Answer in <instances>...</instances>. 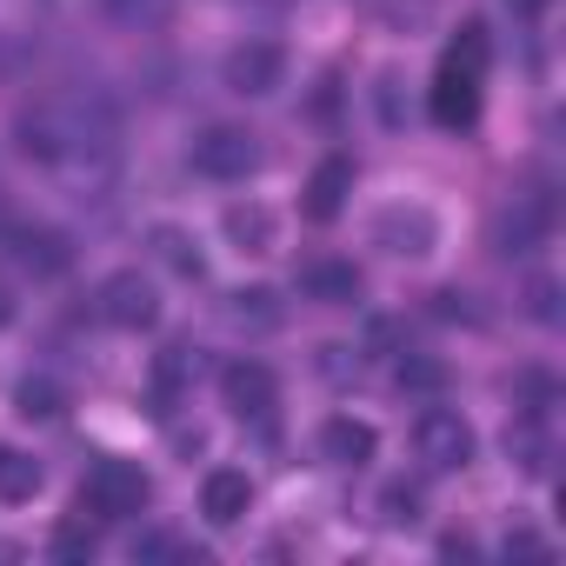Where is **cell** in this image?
<instances>
[{
	"label": "cell",
	"mask_w": 566,
	"mask_h": 566,
	"mask_svg": "<svg viewBox=\"0 0 566 566\" xmlns=\"http://www.w3.org/2000/svg\"><path fill=\"white\" fill-rule=\"evenodd\" d=\"M14 147L74 200H107L120 180V127L101 101H34L14 114Z\"/></svg>",
	"instance_id": "1"
},
{
	"label": "cell",
	"mask_w": 566,
	"mask_h": 566,
	"mask_svg": "<svg viewBox=\"0 0 566 566\" xmlns=\"http://www.w3.org/2000/svg\"><path fill=\"white\" fill-rule=\"evenodd\" d=\"M486 54H493V41H486V28H480V21H467V28L447 41V54H440V74H433V87H427V114H433L447 134H467V127L480 120Z\"/></svg>",
	"instance_id": "2"
},
{
	"label": "cell",
	"mask_w": 566,
	"mask_h": 566,
	"mask_svg": "<svg viewBox=\"0 0 566 566\" xmlns=\"http://www.w3.org/2000/svg\"><path fill=\"white\" fill-rule=\"evenodd\" d=\"M147 500H154V480H147V467H134V460H94L87 480H81V513H94V520H107V526L147 513Z\"/></svg>",
	"instance_id": "3"
},
{
	"label": "cell",
	"mask_w": 566,
	"mask_h": 566,
	"mask_svg": "<svg viewBox=\"0 0 566 566\" xmlns=\"http://www.w3.org/2000/svg\"><path fill=\"white\" fill-rule=\"evenodd\" d=\"M220 400L233 407L240 427H253V433L273 440V427H280V380H273L266 360H227L220 367Z\"/></svg>",
	"instance_id": "4"
},
{
	"label": "cell",
	"mask_w": 566,
	"mask_h": 566,
	"mask_svg": "<svg viewBox=\"0 0 566 566\" xmlns=\"http://www.w3.org/2000/svg\"><path fill=\"white\" fill-rule=\"evenodd\" d=\"M193 174H200V180H220V187L260 174V134H253V127H233V120L207 127V134L193 140Z\"/></svg>",
	"instance_id": "5"
},
{
	"label": "cell",
	"mask_w": 566,
	"mask_h": 566,
	"mask_svg": "<svg viewBox=\"0 0 566 566\" xmlns=\"http://www.w3.org/2000/svg\"><path fill=\"white\" fill-rule=\"evenodd\" d=\"M546 233H553V193H546V187H526V193H513V200L500 207V220H493V253L526 260L533 247H546Z\"/></svg>",
	"instance_id": "6"
},
{
	"label": "cell",
	"mask_w": 566,
	"mask_h": 566,
	"mask_svg": "<svg viewBox=\"0 0 566 566\" xmlns=\"http://www.w3.org/2000/svg\"><path fill=\"white\" fill-rule=\"evenodd\" d=\"M101 321L120 327V334H147L160 321V294H154V280L140 266H120L101 280Z\"/></svg>",
	"instance_id": "7"
},
{
	"label": "cell",
	"mask_w": 566,
	"mask_h": 566,
	"mask_svg": "<svg viewBox=\"0 0 566 566\" xmlns=\"http://www.w3.org/2000/svg\"><path fill=\"white\" fill-rule=\"evenodd\" d=\"M413 453L433 467V473H460L473 460V427L453 413V407H427L413 420Z\"/></svg>",
	"instance_id": "8"
},
{
	"label": "cell",
	"mask_w": 566,
	"mask_h": 566,
	"mask_svg": "<svg viewBox=\"0 0 566 566\" xmlns=\"http://www.w3.org/2000/svg\"><path fill=\"white\" fill-rule=\"evenodd\" d=\"M220 81H227V94H240V101H266L280 81H287V54H280L273 41H240V48L227 54Z\"/></svg>",
	"instance_id": "9"
},
{
	"label": "cell",
	"mask_w": 566,
	"mask_h": 566,
	"mask_svg": "<svg viewBox=\"0 0 566 566\" xmlns=\"http://www.w3.org/2000/svg\"><path fill=\"white\" fill-rule=\"evenodd\" d=\"M347 193H354V160L347 154H327L314 174H307V193H301V213L314 227H334L347 213Z\"/></svg>",
	"instance_id": "10"
},
{
	"label": "cell",
	"mask_w": 566,
	"mask_h": 566,
	"mask_svg": "<svg viewBox=\"0 0 566 566\" xmlns=\"http://www.w3.org/2000/svg\"><path fill=\"white\" fill-rule=\"evenodd\" d=\"M8 247H14V260H21L28 273H41V280H54V273L74 266V247H67V233H54V227H8Z\"/></svg>",
	"instance_id": "11"
},
{
	"label": "cell",
	"mask_w": 566,
	"mask_h": 566,
	"mask_svg": "<svg viewBox=\"0 0 566 566\" xmlns=\"http://www.w3.org/2000/svg\"><path fill=\"white\" fill-rule=\"evenodd\" d=\"M374 240L387 253H400V260H420V253H433V213L427 207H387L380 227H374Z\"/></svg>",
	"instance_id": "12"
},
{
	"label": "cell",
	"mask_w": 566,
	"mask_h": 566,
	"mask_svg": "<svg viewBox=\"0 0 566 566\" xmlns=\"http://www.w3.org/2000/svg\"><path fill=\"white\" fill-rule=\"evenodd\" d=\"M301 294L321 307H354L360 301V266L354 260H307L301 266Z\"/></svg>",
	"instance_id": "13"
},
{
	"label": "cell",
	"mask_w": 566,
	"mask_h": 566,
	"mask_svg": "<svg viewBox=\"0 0 566 566\" xmlns=\"http://www.w3.org/2000/svg\"><path fill=\"white\" fill-rule=\"evenodd\" d=\"M247 506H253V480H247V473H233V467H213V473L200 480V513H207L213 526H233V520H247Z\"/></svg>",
	"instance_id": "14"
},
{
	"label": "cell",
	"mask_w": 566,
	"mask_h": 566,
	"mask_svg": "<svg viewBox=\"0 0 566 566\" xmlns=\"http://www.w3.org/2000/svg\"><path fill=\"white\" fill-rule=\"evenodd\" d=\"M321 453H327L334 467H367V460L380 453V433H374L367 420H354V413H334V420L321 427Z\"/></svg>",
	"instance_id": "15"
},
{
	"label": "cell",
	"mask_w": 566,
	"mask_h": 566,
	"mask_svg": "<svg viewBox=\"0 0 566 566\" xmlns=\"http://www.w3.org/2000/svg\"><path fill=\"white\" fill-rule=\"evenodd\" d=\"M227 321L266 334V327H280V294L273 287H240V294H227Z\"/></svg>",
	"instance_id": "16"
},
{
	"label": "cell",
	"mask_w": 566,
	"mask_h": 566,
	"mask_svg": "<svg viewBox=\"0 0 566 566\" xmlns=\"http://www.w3.org/2000/svg\"><path fill=\"white\" fill-rule=\"evenodd\" d=\"M14 407H21L28 420H61V413H67V387L48 380V374H28V380L14 387Z\"/></svg>",
	"instance_id": "17"
},
{
	"label": "cell",
	"mask_w": 566,
	"mask_h": 566,
	"mask_svg": "<svg viewBox=\"0 0 566 566\" xmlns=\"http://www.w3.org/2000/svg\"><path fill=\"white\" fill-rule=\"evenodd\" d=\"M41 493V467L21 447H0V500H34Z\"/></svg>",
	"instance_id": "18"
},
{
	"label": "cell",
	"mask_w": 566,
	"mask_h": 566,
	"mask_svg": "<svg viewBox=\"0 0 566 566\" xmlns=\"http://www.w3.org/2000/svg\"><path fill=\"white\" fill-rule=\"evenodd\" d=\"M101 14L114 21V28H167V14H174V0H101Z\"/></svg>",
	"instance_id": "19"
},
{
	"label": "cell",
	"mask_w": 566,
	"mask_h": 566,
	"mask_svg": "<svg viewBox=\"0 0 566 566\" xmlns=\"http://www.w3.org/2000/svg\"><path fill=\"white\" fill-rule=\"evenodd\" d=\"M227 233L240 240V253H266V247H273V220H266V207H227Z\"/></svg>",
	"instance_id": "20"
},
{
	"label": "cell",
	"mask_w": 566,
	"mask_h": 566,
	"mask_svg": "<svg viewBox=\"0 0 566 566\" xmlns=\"http://www.w3.org/2000/svg\"><path fill=\"white\" fill-rule=\"evenodd\" d=\"M394 380H400L407 394H440V387H447V367L427 360V354H400V360H394Z\"/></svg>",
	"instance_id": "21"
},
{
	"label": "cell",
	"mask_w": 566,
	"mask_h": 566,
	"mask_svg": "<svg viewBox=\"0 0 566 566\" xmlns=\"http://www.w3.org/2000/svg\"><path fill=\"white\" fill-rule=\"evenodd\" d=\"M154 247H160V260H167V266H174L180 280H200V273H207V260L193 253V240H187V233H174V227H160V233H154Z\"/></svg>",
	"instance_id": "22"
},
{
	"label": "cell",
	"mask_w": 566,
	"mask_h": 566,
	"mask_svg": "<svg viewBox=\"0 0 566 566\" xmlns=\"http://www.w3.org/2000/svg\"><path fill=\"white\" fill-rule=\"evenodd\" d=\"M180 387H187V347H167L160 367H154V400H160V413H174Z\"/></svg>",
	"instance_id": "23"
},
{
	"label": "cell",
	"mask_w": 566,
	"mask_h": 566,
	"mask_svg": "<svg viewBox=\"0 0 566 566\" xmlns=\"http://www.w3.org/2000/svg\"><path fill=\"white\" fill-rule=\"evenodd\" d=\"M380 506H387V520H394V526H413V520H420V486L394 480V486L380 493Z\"/></svg>",
	"instance_id": "24"
},
{
	"label": "cell",
	"mask_w": 566,
	"mask_h": 566,
	"mask_svg": "<svg viewBox=\"0 0 566 566\" xmlns=\"http://www.w3.org/2000/svg\"><path fill=\"white\" fill-rule=\"evenodd\" d=\"M54 559H94V533L87 526H61L54 533Z\"/></svg>",
	"instance_id": "25"
},
{
	"label": "cell",
	"mask_w": 566,
	"mask_h": 566,
	"mask_svg": "<svg viewBox=\"0 0 566 566\" xmlns=\"http://www.w3.org/2000/svg\"><path fill=\"white\" fill-rule=\"evenodd\" d=\"M533 314H539V321H559V307H553V280H539V287H533Z\"/></svg>",
	"instance_id": "26"
},
{
	"label": "cell",
	"mask_w": 566,
	"mask_h": 566,
	"mask_svg": "<svg viewBox=\"0 0 566 566\" xmlns=\"http://www.w3.org/2000/svg\"><path fill=\"white\" fill-rule=\"evenodd\" d=\"M506 8H513V14H520V21H539V14H546V8H553V0H506Z\"/></svg>",
	"instance_id": "27"
},
{
	"label": "cell",
	"mask_w": 566,
	"mask_h": 566,
	"mask_svg": "<svg viewBox=\"0 0 566 566\" xmlns=\"http://www.w3.org/2000/svg\"><path fill=\"white\" fill-rule=\"evenodd\" d=\"M8 321H14V301H8V294H0V327H8Z\"/></svg>",
	"instance_id": "28"
}]
</instances>
